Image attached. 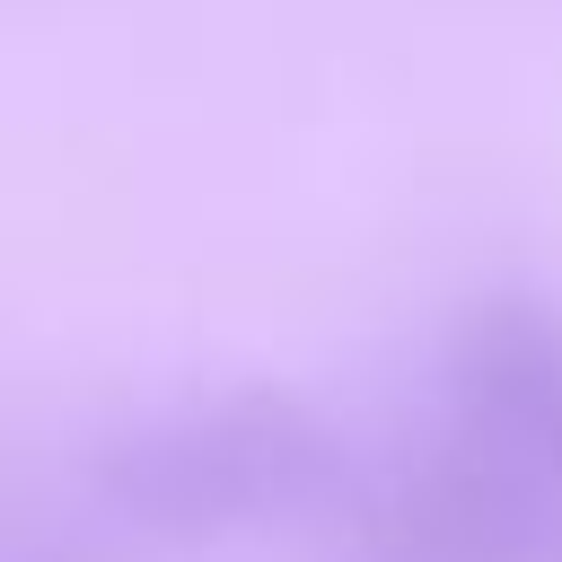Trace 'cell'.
Masks as SVG:
<instances>
[{
	"instance_id": "6da1fadb",
	"label": "cell",
	"mask_w": 562,
	"mask_h": 562,
	"mask_svg": "<svg viewBox=\"0 0 562 562\" xmlns=\"http://www.w3.org/2000/svg\"><path fill=\"white\" fill-rule=\"evenodd\" d=\"M88 483L158 544H220L334 509L351 492V448L290 386H211L114 430Z\"/></svg>"
},
{
	"instance_id": "3957f363",
	"label": "cell",
	"mask_w": 562,
	"mask_h": 562,
	"mask_svg": "<svg viewBox=\"0 0 562 562\" xmlns=\"http://www.w3.org/2000/svg\"><path fill=\"white\" fill-rule=\"evenodd\" d=\"M439 422L562 483V299L483 290L439 342Z\"/></svg>"
},
{
	"instance_id": "7a4b0ae2",
	"label": "cell",
	"mask_w": 562,
	"mask_h": 562,
	"mask_svg": "<svg viewBox=\"0 0 562 562\" xmlns=\"http://www.w3.org/2000/svg\"><path fill=\"white\" fill-rule=\"evenodd\" d=\"M360 562H562V483L439 422L386 474L342 492Z\"/></svg>"
}]
</instances>
